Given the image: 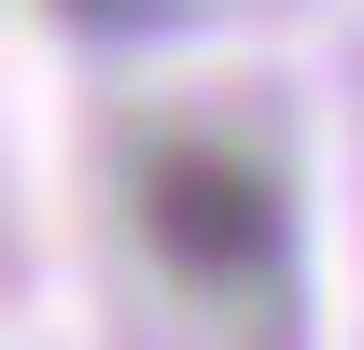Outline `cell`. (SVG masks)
<instances>
[{"label":"cell","instance_id":"cell-1","mask_svg":"<svg viewBox=\"0 0 364 350\" xmlns=\"http://www.w3.org/2000/svg\"><path fill=\"white\" fill-rule=\"evenodd\" d=\"M140 224H154V253H168L182 280H210V295H280V280H294V196H280L252 154L168 140V154L140 169Z\"/></svg>","mask_w":364,"mask_h":350},{"label":"cell","instance_id":"cell-2","mask_svg":"<svg viewBox=\"0 0 364 350\" xmlns=\"http://www.w3.org/2000/svg\"><path fill=\"white\" fill-rule=\"evenodd\" d=\"M56 14H70L85 43H154V28H168L182 0H56Z\"/></svg>","mask_w":364,"mask_h":350}]
</instances>
